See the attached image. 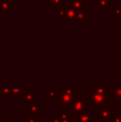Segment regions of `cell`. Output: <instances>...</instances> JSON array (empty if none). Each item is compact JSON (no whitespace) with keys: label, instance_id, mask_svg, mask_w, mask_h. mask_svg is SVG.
I'll use <instances>...</instances> for the list:
<instances>
[{"label":"cell","instance_id":"obj_1","mask_svg":"<svg viewBox=\"0 0 121 122\" xmlns=\"http://www.w3.org/2000/svg\"><path fill=\"white\" fill-rule=\"evenodd\" d=\"M75 94H76V89H69V88L62 89L59 94V105L61 104L62 106H66L71 104Z\"/></svg>","mask_w":121,"mask_h":122},{"label":"cell","instance_id":"obj_2","mask_svg":"<svg viewBox=\"0 0 121 122\" xmlns=\"http://www.w3.org/2000/svg\"><path fill=\"white\" fill-rule=\"evenodd\" d=\"M88 100L91 102V104H94L96 106H101V105H104L107 101V97L103 93L100 92H96V91H92L88 94Z\"/></svg>","mask_w":121,"mask_h":122},{"label":"cell","instance_id":"obj_3","mask_svg":"<svg viewBox=\"0 0 121 122\" xmlns=\"http://www.w3.org/2000/svg\"><path fill=\"white\" fill-rule=\"evenodd\" d=\"M77 15H78V11L73 9L69 4L68 5H63L61 11H59V17H63V18L66 19L77 18Z\"/></svg>","mask_w":121,"mask_h":122},{"label":"cell","instance_id":"obj_4","mask_svg":"<svg viewBox=\"0 0 121 122\" xmlns=\"http://www.w3.org/2000/svg\"><path fill=\"white\" fill-rule=\"evenodd\" d=\"M69 5L77 11L87 12V1L86 0H69Z\"/></svg>","mask_w":121,"mask_h":122},{"label":"cell","instance_id":"obj_5","mask_svg":"<svg viewBox=\"0 0 121 122\" xmlns=\"http://www.w3.org/2000/svg\"><path fill=\"white\" fill-rule=\"evenodd\" d=\"M14 6V0H0V13L6 14Z\"/></svg>","mask_w":121,"mask_h":122},{"label":"cell","instance_id":"obj_6","mask_svg":"<svg viewBox=\"0 0 121 122\" xmlns=\"http://www.w3.org/2000/svg\"><path fill=\"white\" fill-rule=\"evenodd\" d=\"M86 101L87 100H85V99H78V100H76V101L73 103V112H75V114H81V112H84L85 110V108H86Z\"/></svg>","mask_w":121,"mask_h":122},{"label":"cell","instance_id":"obj_7","mask_svg":"<svg viewBox=\"0 0 121 122\" xmlns=\"http://www.w3.org/2000/svg\"><path fill=\"white\" fill-rule=\"evenodd\" d=\"M44 3L53 9H58L63 6L62 5V0H44Z\"/></svg>","mask_w":121,"mask_h":122},{"label":"cell","instance_id":"obj_8","mask_svg":"<svg viewBox=\"0 0 121 122\" xmlns=\"http://www.w3.org/2000/svg\"><path fill=\"white\" fill-rule=\"evenodd\" d=\"M111 0H98V8L99 9H103V8H107L111 4Z\"/></svg>","mask_w":121,"mask_h":122},{"label":"cell","instance_id":"obj_9","mask_svg":"<svg viewBox=\"0 0 121 122\" xmlns=\"http://www.w3.org/2000/svg\"><path fill=\"white\" fill-rule=\"evenodd\" d=\"M121 16V5H116L114 9V18Z\"/></svg>","mask_w":121,"mask_h":122},{"label":"cell","instance_id":"obj_10","mask_svg":"<svg viewBox=\"0 0 121 122\" xmlns=\"http://www.w3.org/2000/svg\"><path fill=\"white\" fill-rule=\"evenodd\" d=\"M114 94H115L118 99H120V97H121V89H119V88L115 89V90H114Z\"/></svg>","mask_w":121,"mask_h":122}]
</instances>
